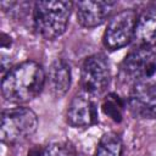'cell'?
<instances>
[{"label": "cell", "instance_id": "15", "mask_svg": "<svg viewBox=\"0 0 156 156\" xmlns=\"http://www.w3.org/2000/svg\"><path fill=\"white\" fill-rule=\"evenodd\" d=\"M27 156H43V152L40 151V149L34 147V149L29 150V152H28V155H27Z\"/></svg>", "mask_w": 156, "mask_h": 156}, {"label": "cell", "instance_id": "12", "mask_svg": "<svg viewBox=\"0 0 156 156\" xmlns=\"http://www.w3.org/2000/svg\"><path fill=\"white\" fill-rule=\"evenodd\" d=\"M123 152V143L118 134L116 133H106L100 139L95 156H122Z\"/></svg>", "mask_w": 156, "mask_h": 156}, {"label": "cell", "instance_id": "3", "mask_svg": "<svg viewBox=\"0 0 156 156\" xmlns=\"http://www.w3.org/2000/svg\"><path fill=\"white\" fill-rule=\"evenodd\" d=\"M38 117L28 107H15L5 110L1 115L0 136L5 144H17L35 133Z\"/></svg>", "mask_w": 156, "mask_h": 156}, {"label": "cell", "instance_id": "9", "mask_svg": "<svg viewBox=\"0 0 156 156\" xmlns=\"http://www.w3.org/2000/svg\"><path fill=\"white\" fill-rule=\"evenodd\" d=\"M116 5V1H78L76 4L78 22L85 28L98 27L110 17Z\"/></svg>", "mask_w": 156, "mask_h": 156}, {"label": "cell", "instance_id": "2", "mask_svg": "<svg viewBox=\"0 0 156 156\" xmlns=\"http://www.w3.org/2000/svg\"><path fill=\"white\" fill-rule=\"evenodd\" d=\"M73 2L61 0L37 1L33 9V24L35 32L48 40L62 35L68 26Z\"/></svg>", "mask_w": 156, "mask_h": 156}, {"label": "cell", "instance_id": "11", "mask_svg": "<svg viewBox=\"0 0 156 156\" xmlns=\"http://www.w3.org/2000/svg\"><path fill=\"white\" fill-rule=\"evenodd\" d=\"M134 39L139 46L156 45V6L147 9L138 18Z\"/></svg>", "mask_w": 156, "mask_h": 156}, {"label": "cell", "instance_id": "5", "mask_svg": "<svg viewBox=\"0 0 156 156\" xmlns=\"http://www.w3.org/2000/svg\"><path fill=\"white\" fill-rule=\"evenodd\" d=\"M138 18V13L133 9L122 10L112 16L104 33V45L108 50L127 46L134 39Z\"/></svg>", "mask_w": 156, "mask_h": 156}, {"label": "cell", "instance_id": "10", "mask_svg": "<svg viewBox=\"0 0 156 156\" xmlns=\"http://www.w3.org/2000/svg\"><path fill=\"white\" fill-rule=\"evenodd\" d=\"M46 83L54 96H63L71 87L69 63L63 58H56L49 67L46 73Z\"/></svg>", "mask_w": 156, "mask_h": 156}, {"label": "cell", "instance_id": "8", "mask_svg": "<svg viewBox=\"0 0 156 156\" xmlns=\"http://www.w3.org/2000/svg\"><path fill=\"white\" fill-rule=\"evenodd\" d=\"M67 122L74 128L90 127L98 122V108L91 95L83 91L71 100L67 108Z\"/></svg>", "mask_w": 156, "mask_h": 156}, {"label": "cell", "instance_id": "14", "mask_svg": "<svg viewBox=\"0 0 156 156\" xmlns=\"http://www.w3.org/2000/svg\"><path fill=\"white\" fill-rule=\"evenodd\" d=\"M43 156H78V152L76 147L69 143L55 141L45 147Z\"/></svg>", "mask_w": 156, "mask_h": 156}, {"label": "cell", "instance_id": "1", "mask_svg": "<svg viewBox=\"0 0 156 156\" xmlns=\"http://www.w3.org/2000/svg\"><path fill=\"white\" fill-rule=\"evenodd\" d=\"M46 84V73L35 61H24L4 76L1 94L4 99L13 104H24L35 99Z\"/></svg>", "mask_w": 156, "mask_h": 156}, {"label": "cell", "instance_id": "6", "mask_svg": "<svg viewBox=\"0 0 156 156\" xmlns=\"http://www.w3.org/2000/svg\"><path fill=\"white\" fill-rule=\"evenodd\" d=\"M110 83V66L107 58L102 54L88 56L80 69V84L83 91L98 96L102 94Z\"/></svg>", "mask_w": 156, "mask_h": 156}, {"label": "cell", "instance_id": "7", "mask_svg": "<svg viewBox=\"0 0 156 156\" xmlns=\"http://www.w3.org/2000/svg\"><path fill=\"white\" fill-rule=\"evenodd\" d=\"M128 106L138 118L156 117V83L145 82L133 84L129 93Z\"/></svg>", "mask_w": 156, "mask_h": 156}, {"label": "cell", "instance_id": "13", "mask_svg": "<svg viewBox=\"0 0 156 156\" xmlns=\"http://www.w3.org/2000/svg\"><path fill=\"white\" fill-rule=\"evenodd\" d=\"M101 108L104 113L110 117L115 122H121L123 117V110H124V102L123 100L115 93H111L106 95V98L102 101Z\"/></svg>", "mask_w": 156, "mask_h": 156}, {"label": "cell", "instance_id": "4", "mask_svg": "<svg viewBox=\"0 0 156 156\" xmlns=\"http://www.w3.org/2000/svg\"><path fill=\"white\" fill-rule=\"evenodd\" d=\"M121 71L133 84L152 82L156 76V51L151 46H139L126 56Z\"/></svg>", "mask_w": 156, "mask_h": 156}]
</instances>
